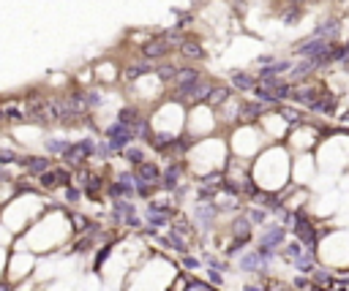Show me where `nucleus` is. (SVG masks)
<instances>
[{"mask_svg": "<svg viewBox=\"0 0 349 291\" xmlns=\"http://www.w3.org/2000/svg\"><path fill=\"white\" fill-rule=\"evenodd\" d=\"M123 155H126V161H129L131 166H142V163H145V153H142L139 147H131V144H129Z\"/></svg>", "mask_w": 349, "mask_h": 291, "instance_id": "4468645a", "label": "nucleus"}, {"mask_svg": "<svg viewBox=\"0 0 349 291\" xmlns=\"http://www.w3.org/2000/svg\"><path fill=\"white\" fill-rule=\"evenodd\" d=\"M104 136H107L109 141H112V147H115V150H123V147H129L131 141H134V136H137V133H134L131 125H126V123L117 120V123H112V125L107 128Z\"/></svg>", "mask_w": 349, "mask_h": 291, "instance_id": "20e7f679", "label": "nucleus"}, {"mask_svg": "<svg viewBox=\"0 0 349 291\" xmlns=\"http://www.w3.org/2000/svg\"><path fill=\"white\" fill-rule=\"evenodd\" d=\"M172 49H174V44L166 38V33H158V36L147 38V41L142 44V57H147V60H164Z\"/></svg>", "mask_w": 349, "mask_h": 291, "instance_id": "f257e3e1", "label": "nucleus"}, {"mask_svg": "<svg viewBox=\"0 0 349 291\" xmlns=\"http://www.w3.org/2000/svg\"><path fill=\"white\" fill-rule=\"evenodd\" d=\"M186 267H200V261H196V258H191V256H186Z\"/></svg>", "mask_w": 349, "mask_h": 291, "instance_id": "473e14b6", "label": "nucleus"}, {"mask_svg": "<svg viewBox=\"0 0 349 291\" xmlns=\"http://www.w3.org/2000/svg\"><path fill=\"white\" fill-rule=\"evenodd\" d=\"M292 3H295V6H300V3H306V0H292Z\"/></svg>", "mask_w": 349, "mask_h": 291, "instance_id": "f704fd0d", "label": "nucleus"}, {"mask_svg": "<svg viewBox=\"0 0 349 291\" xmlns=\"http://www.w3.org/2000/svg\"><path fill=\"white\" fill-rule=\"evenodd\" d=\"M161 242H166V245H169V248H174V250H178V253H183V256L188 253V245H186V242L180 240V237H178V234H174V231H172V234H169V237H166V240H161Z\"/></svg>", "mask_w": 349, "mask_h": 291, "instance_id": "a211bd4d", "label": "nucleus"}, {"mask_svg": "<svg viewBox=\"0 0 349 291\" xmlns=\"http://www.w3.org/2000/svg\"><path fill=\"white\" fill-rule=\"evenodd\" d=\"M262 109H265L262 104H243V114L248 117V120H254V117L262 114Z\"/></svg>", "mask_w": 349, "mask_h": 291, "instance_id": "5701e85b", "label": "nucleus"}, {"mask_svg": "<svg viewBox=\"0 0 349 291\" xmlns=\"http://www.w3.org/2000/svg\"><path fill=\"white\" fill-rule=\"evenodd\" d=\"M248 221H254V223H262V221H265V212H262V210H254L251 215H248Z\"/></svg>", "mask_w": 349, "mask_h": 291, "instance_id": "c756f323", "label": "nucleus"}, {"mask_svg": "<svg viewBox=\"0 0 349 291\" xmlns=\"http://www.w3.org/2000/svg\"><path fill=\"white\" fill-rule=\"evenodd\" d=\"M232 229H235V234H237V237H240V240H248V231H251V223H248V221H245V218H237V221H235V226H232Z\"/></svg>", "mask_w": 349, "mask_h": 291, "instance_id": "6ab92c4d", "label": "nucleus"}, {"mask_svg": "<svg viewBox=\"0 0 349 291\" xmlns=\"http://www.w3.org/2000/svg\"><path fill=\"white\" fill-rule=\"evenodd\" d=\"M150 71H156L153 68V60H147V57H142L139 63H131L129 68H126V79L129 82H134V79H139V76H145V74H150Z\"/></svg>", "mask_w": 349, "mask_h": 291, "instance_id": "0eeeda50", "label": "nucleus"}, {"mask_svg": "<svg viewBox=\"0 0 349 291\" xmlns=\"http://www.w3.org/2000/svg\"><path fill=\"white\" fill-rule=\"evenodd\" d=\"M178 177H180V166H169V169L161 174L164 188H174V185H178Z\"/></svg>", "mask_w": 349, "mask_h": 291, "instance_id": "dca6fc26", "label": "nucleus"}, {"mask_svg": "<svg viewBox=\"0 0 349 291\" xmlns=\"http://www.w3.org/2000/svg\"><path fill=\"white\" fill-rule=\"evenodd\" d=\"M300 14H303V9H300V6H297V9L292 6V9H289L287 14H284V22H297V19H300Z\"/></svg>", "mask_w": 349, "mask_h": 291, "instance_id": "a878e982", "label": "nucleus"}, {"mask_svg": "<svg viewBox=\"0 0 349 291\" xmlns=\"http://www.w3.org/2000/svg\"><path fill=\"white\" fill-rule=\"evenodd\" d=\"M115 210L126 212V215H134V204H129V201H115Z\"/></svg>", "mask_w": 349, "mask_h": 291, "instance_id": "bb28decb", "label": "nucleus"}, {"mask_svg": "<svg viewBox=\"0 0 349 291\" xmlns=\"http://www.w3.org/2000/svg\"><path fill=\"white\" fill-rule=\"evenodd\" d=\"M85 98H87V109L101 104V96H98V93H85Z\"/></svg>", "mask_w": 349, "mask_h": 291, "instance_id": "cd10ccee", "label": "nucleus"}, {"mask_svg": "<svg viewBox=\"0 0 349 291\" xmlns=\"http://www.w3.org/2000/svg\"><path fill=\"white\" fill-rule=\"evenodd\" d=\"M156 74H158V79H161V82H174V76H178V68H174L172 63H161V66L156 68Z\"/></svg>", "mask_w": 349, "mask_h": 291, "instance_id": "ddd939ff", "label": "nucleus"}, {"mask_svg": "<svg viewBox=\"0 0 349 291\" xmlns=\"http://www.w3.org/2000/svg\"><path fill=\"white\" fill-rule=\"evenodd\" d=\"M245 291H262V288H257V286H248V288H245Z\"/></svg>", "mask_w": 349, "mask_h": 291, "instance_id": "72a5a7b5", "label": "nucleus"}, {"mask_svg": "<svg viewBox=\"0 0 349 291\" xmlns=\"http://www.w3.org/2000/svg\"><path fill=\"white\" fill-rule=\"evenodd\" d=\"M0 291H9V286H0Z\"/></svg>", "mask_w": 349, "mask_h": 291, "instance_id": "c9c22d12", "label": "nucleus"}, {"mask_svg": "<svg viewBox=\"0 0 349 291\" xmlns=\"http://www.w3.org/2000/svg\"><path fill=\"white\" fill-rule=\"evenodd\" d=\"M281 240H284V229H281V226H273V229H267L265 234H262V245H267V248H276Z\"/></svg>", "mask_w": 349, "mask_h": 291, "instance_id": "9d476101", "label": "nucleus"}, {"mask_svg": "<svg viewBox=\"0 0 349 291\" xmlns=\"http://www.w3.org/2000/svg\"><path fill=\"white\" fill-rule=\"evenodd\" d=\"M117 120H120V123H126V125H131V128H134V125H137L139 120H142V117H139V112H137V109H129V106H126V109H120V114H117Z\"/></svg>", "mask_w": 349, "mask_h": 291, "instance_id": "2eb2a0df", "label": "nucleus"}, {"mask_svg": "<svg viewBox=\"0 0 349 291\" xmlns=\"http://www.w3.org/2000/svg\"><path fill=\"white\" fill-rule=\"evenodd\" d=\"M38 183H41L44 188H58L60 185V177H58V171H44V174H38Z\"/></svg>", "mask_w": 349, "mask_h": 291, "instance_id": "f3484780", "label": "nucleus"}, {"mask_svg": "<svg viewBox=\"0 0 349 291\" xmlns=\"http://www.w3.org/2000/svg\"><path fill=\"white\" fill-rule=\"evenodd\" d=\"M137 180H142V183H158V180H161V169L156 166V163H142V166H137Z\"/></svg>", "mask_w": 349, "mask_h": 291, "instance_id": "6e6552de", "label": "nucleus"}, {"mask_svg": "<svg viewBox=\"0 0 349 291\" xmlns=\"http://www.w3.org/2000/svg\"><path fill=\"white\" fill-rule=\"evenodd\" d=\"M46 150H49V153H66L68 141L66 139H49V141H46Z\"/></svg>", "mask_w": 349, "mask_h": 291, "instance_id": "412c9836", "label": "nucleus"}, {"mask_svg": "<svg viewBox=\"0 0 349 291\" xmlns=\"http://www.w3.org/2000/svg\"><path fill=\"white\" fill-rule=\"evenodd\" d=\"M232 84H235L237 90H254V84H257V82H254V76H251V74L235 71V74H232Z\"/></svg>", "mask_w": 349, "mask_h": 291, "instance_id": "9b49d317", "label": "nucleus"}, {"mask_svg": "<svg viewBox=\"0 0 349 291\" xmlns=\"http://www.w3.org/2000/svg\"><path fill=\"white\" fill-rule=\"evenodd\" d=\"M74 223H77V229H79V231H82V229H85V226H87V221H85V218H82V215H74Z\"/></svg>", "mask_w": 349, "mask_h": 291, "instance_id": "7c9ffc66", "label": "nucleus"}, {"mask_svg": "<svg viewBox=\"0 0 349 291\" xmlns=\"http://www.w3.org/2000/svg\"><path fill=\"white\" fill-rule=\"evenodd\" d=\"M93 153H96V144H93V139H82V141H74V144H68V150L63 153V158H66L68 166H79V163H85V158H90Z\"/></svg>", "mask_w": 349, "mask_h": 291, "instance_id": "7ed1b4c3", "label": "nucleus"}, {"mask_svg": "<svg viewBox=\"0 0 349 291\" xmlns=\"http://www.w3.org/2000/svg\"><path fill=\"white\" fill-rule=\"evenodd\" d=\"M196 79H202V71L194 68V66H186V68H178V76H174V88H186V84H194Z\"/></svg>", "mask_w": 349, "mask_h": 291, "instance_id": "39448f33", "label": "nucleus"}, {"mask_svg": "<svg viewBox=\"0 0 349 291\" xmlns=\"http://www.w3.org/2000/svg\"><path fill=\"white\" fill-rule=\"evenodd\" d=\"M17 163H19L22 169H28L30 174H44V171H49V169H52L49 158H30V155H28V158H19Z\"/></svg>", "mask_w": 349, "mask_h": 291, "instance_id": "423d86ee", "label": "nucleus"}, {"mask_svg": "<svg viewBox=\"0 0 349 291\" xmlns=\"http://www.w3.org/2000/svg\"><path fill=\"white\" fill-rule=\"evenodd\" d=\"M259 261H262V256H259V250H257V253H248V256H243L240 267H243V270H257V267H259Z\"/></svg>", "mask_w": 349, "mask_h": 291, "instance_id": "aec40b11", "label": "nucleus"}, {"mask_svg": "<svg viewBox=\"0 0 349 291\" xmlns=\"http://www.w3.org/2000/svg\"><path fill=\"white\" fill-rule=\"evenodd\" d=\"M297 270H300V272L314 270V258H311V253H308V256H297Z\"/></svg>", "mask_w": 349, "mask_h": 291, "instance_id": "b1692460", "label": "nucleus"}, {"mask_svg": "<svg viewBox=\"0 0 349 291\" xmlns=\"http://www.w3.org/2000/svg\"><path fill=\"white\" fill-rule=\"evenodd\" d=\"M180 52H183L188 60H202V57H205V52H202L200 41H194V38H186V41L180 44Z\"/></svg>", "mask_w": 349, "mask_h": 291, "instance_id": "1a4fd4ad", "label": "nucleus"}, {"mask_svg": "<svg viewBox=\"0 0 349 291\" xmlns=\"http://www.w3.org/2000/svg\"><path fill=\"white\" fill-rule=\"evenodd\" d=\"M66 196H68V199H71V201H77V196H79V193L74 191V188H66Z\"/></svg>", "mask_w": 349, "mask_h": 291, "instance_id": "2f4dec72", "label": "nucleus"}, {"mask_svg": "<svg viewBox=\"0 0 349 291\" xmlns=\"http://www.w3.org/2000/svg\"><path fill=\"white\" fill-rule=\"evenodd\" d=\"M333 49V41L330 38H319V36H311L308 41H303V44H297V49H295V54L297 57H325Z\"/></svg>", "mask_w": 349, "mask_h": 291, "instance_id": "f03ea898", "label": "nucleus"}, {"mask_svg": "<svg viewBox=\"0 0 349 291\" xmlns=\"http://www.w3.org/2000/svg\"><path fill=\"white\" fill-rule=\"evenodd\" d=\"M300 253H303V250H300V245H297V242H292V245L287 248V256H289V258H297Z\"/></svg>", "mask_w": 349, "mask_h": 291, "instance_id": "c85d7f7f", "label": "nucleus"}, {"mask_svg": "<svg viewBox=\"0 0 349 291\" xmlns=\"http://www.w3.org/2000/svg\"><path fill=\"white\" fill-rule=\"evenodd\" d=\"M17 153L14 150H0V163H17Z\"/></svg>", "mask_w": 349, "mask_h": 291, "instance_id": "393cba45", "label": "nucleus"}, {"mask_svg": "<svg viewBox=\"0 0 349 291\" xmlns=\"http://www.w3.org/2000/svg\"><path fill=\"white\" fill-rule=\"evenodd\" d=\"M134 133H137L139 139H147V141H150V136H153V133H150V125H147V120H139L137 125H134Z\"/></svg>", "mask_w": 349, "mask_h": 291, "instance_id": "4be33fe9", "label": "nucleus"}, {"mask_svg": "<svg viewBox=\"0 0 349 291\" xmlns=\"http://www.w3.org/2000/svg\"><path fill=\"white\" fill-rule=\"evenodd\" d=\"M229 98V90L224 88V84H213V90H210V96H208V104H213V106H218V104H224V101Z\"/></svg>", "mask_w": 349, "mask_h": 291, "instance_id": "f8f14e48", "label": "nucleus"}]
</instances>
